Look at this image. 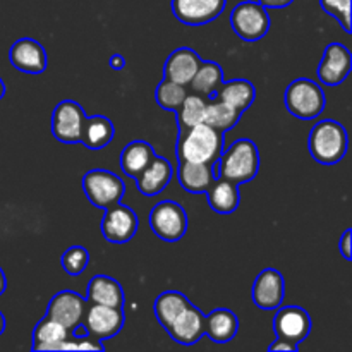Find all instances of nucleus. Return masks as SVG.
<instances>
[{
	"mask_svg": "<svg viewBox=\"0 0 352 352\" xmlns=\"http://www.w3.org/2000/svg\"><path fill=\"white\" fill-rule=\"evenodd\" d=\"M85 120V109L78 102H74V100H62L54 109V113H52V134L60 143H79Z\"/></svg>",
	"mask_w": 352,
	"mask_h": 352,
	"instance_id": "8",
	"label": "nucleus"
},
{
	"mask_svg": "<svg viewBox=\"0 0 352 352\" xmlns=\"http://www.w3.org/2000/svg\"><path fill=\"white\" fill-rule=\"evenodd\" d=\"M325 105V93L311 79H296L285 89V107L289 113L301 120L316 119Z\"/></svg>",
	"mask_w": 352,
	"mask_h": 352,
	"instance_id": "4",
	"label": "nucleus"
},
{
	"mask_svg": "<svg viewBox=\"0 0 352 352\" xmlns=\"http://www.w3.org/2000/svg\"><path fill=\"white\" fill-rule=\"evenodd\" d=\"M256 2H260L265 9H284L291 6L294 0H256Z\"/></svg>",
	"mask_w": 352,
	"mask_h": 352,
	"instance_id": "36",
	"label": "nucleus"
},
{
	"mask_svg": "<svg viewBox=\"0 0 352 352\" xmlns=\"http://www.w3.org/2000/svg\"><path fill=\"white\" fill-rule=\"evenodd\" d=\"M351 241H352V230L351 229H346V232L342 234V237H340V253H342V256L346 258L347 261L351 260Z\"/></svg>",
	"mask_w": 352,
	"mask_h": 352,
	"instance_id": "35",
	"label": "nucleus"
},
{
	"mask_svg": "<svg viewBox=\"0 0 352 352\" xmlns=\"http://www.w3.org/2000/svg\"><path fill=\"white\" fill-rule=\"evenodd\" d=\"M189 220L186 210L172 199L157 203L150 212V227L165 243H177L184 237Z\"/></svg>",
	"mask_w": 352,
	"mask_h": 352,
	"instance_id": "7",
	"label": "nucleus"
},
{
	"mask_svg": "<svg viewBox=\"0 0 352 352\" xmlns=\"http://www.w3.org/2000/svg\"><path fill=\"white\" fill-rule=\"evenodd\" d=\"M10 64L26 74H41L47 69L48 57L43 45L33 38H21L10 47Z\"/></svg>",
	"mask_w": 352,
	"mask_h": 352,
	"instance_id": "16",
	"label": "nucleus"
},
{
	"mask_svg": "<svg viewBox=\"0 0 352 352\" xmlns=\"http://www.w3.org/2000/svg\"><path fill=\"white\" fill-rule=\"evenodd\" d=\"M89 263V253L82 246H71L64 251L60 256V265L65 270V274L71 277H78L86 270Z\"/></svg>",
	"mask_w": 352,
	"mask_h": 352,
	"instance_id": "33",
	"label": "nucleus"
},
{
	"mask_svg": "<svg viewBox=\"0 0 352 352\" xmlns=\"http://www.w3.org/2000/svg\"><path fill=\"white\" fill-rule=\"evenodd\" d=\"M260 170V151L254 141L243 138L223 148L219 158V177L236 182L237 186L253 181Z\"/></svg>",
	"mask_w": 352,
	"mask_h": 352,
	"instance_id": "2",
	"label": "nucleus"
},
{
	"mask_svg": "<svg viewBox=\"0 0 352 352\" xmlns=\"http://www.w3.org/2000/svg\"><path fill=\"white\" fill-rule=\"evenodd\" d=\"M347 131L337 120H320L308 138L311 157L322 165H336L347 153Z\"/></svg>",
	"mask_w": 352,
	"mask_h": 352,
	"instance_id": "3",
	"label": "nucleus"
},
{
	"mask_svg": "<svg viewBox=\"0 0 352 352\" xmlns=\"http://www.w3.org/2000/svg\"><path fill=\"white\" fill-rule=\"evenodd\" d=\"M285 298V280L284 275L275 268H265L254 278L251 289V299L254 305L265 311H272L282 306Z\"/></svg>",
	"mask_w": 352,
	"mask_h": 352,
	"instance_id": "12",
	"label": "nucleus"
},
{
	"mask_svg": "<svg viewBox=\"0 0 352 352\" xmlns=\"http://www.w3.org/2000/svg\"><path fill=\"white\" fill-rule=\"evenodd\" d=\"M177 179L184 191L191 192V195H201V192L208 191L217 177L213 174V164H196V162L181 160Z\"/></svg>",
	"mask_w": 352,
	"mask_h": 352,
	"instance_id": "21",
	"label": "nucleus"
},
{
	"mask_svg": "<svg viewBox=\"0 0 352 352\" xmlns=\"http://www.w3.org/2000/svg\"><path fill=\"white\" fill-rule=\"evenodd\" d=\"M213 98L226 102L227 105L234 107L237 112L243 113L253 105L254 98H256V89H254L253 82H250L248 79H230V81H223L217 88Z\"/></svg>",
	"mask_w": 352,
	"mask_h": 352,
	"instance_id": "22",
	"label": "nucleus"
},
{
	"mask_svg": "<svg viewBox=\"0 0 352 352\" xmlns=\"http://www.w3.org/2000/svg\"><path fill=\"white\" fill-rule=\"evenodd\" d=\"M320 6L327 14L339 21L347 34H351V0H320Z\"/></svg>",
	"mask_w": 352,
	"mask_h": 352,
	"instance_id": "34",
	"label": "nucleus"
},
{
	"mask_svg": "<svg viewBox=\"0 0 352 352\" xmlns=\"http://www.w3.org/2000/svg\"><path fill=\"white\" fill-rule=\"evenodd\" d=\"M138 227H140V222H138L136 212L120 201L105 208V215L100 223L102 236L112 244L129 243L136 236Z\"/></svg>",
	"mask_w": 352,
	"mask_h": 352,
	"instance_id": "9",
	"label": "nucleus"
},
{
	"mask_svg": "<svg viewBox=\"0 0 352 352\" xmlns=\"http://www.w3.org/2000/svg\"><path fill=\"white\" fill-rule=\"evenodd\" d=\"M88 306L86 299L82 296H79L74 291H60L50 299L47 308L48 318H52L54 322L60 323L62 327L72 332L74 327H78L82 322V315H85V309Z\"/></svg>",
	"mask_w": 352,
	"mask_h": 352,
	"instance_id": "13",
	"label": "nucleus"
},
{
	"mask_svg": "<svg viewBox=\"0 0 352 352\" xmlns=\"http://www.w3.org/2000/svg\"><path fill=\"white\" fill-rule=\"evenodd\" d=\"M124 322H126V316H124L122 309L102 305H89L86 306L81 323L86 327L89 336L95 337L100 342H105L122 330Z\"/></svg>",
	"mask_w": 352,
	"mask_h": 352,
	"instance_id": "10",
	"label": "nucleus"
},
{
	"mask_svg": "<svg viewBox=\"0 0 352 352\" xmlns=\"http://www.w3.org/2000/svg\"><path fill=\"white\" fill-rule=\"evenodd\" d=\"M199 64H201V58H199V55L192 48H177L165 60L164 76L165 79H170V81L179 82V85L188 86L195 72L198 71Z\"/></svg>",
	"mask_w": 352,
	"mask_h": 352,
	"instance_id": "18",
	"label": "nucleus"
},
{
	"mask_svg": "<svg viewBox=\"0 0 352 352\" xmlns=\"http://www.w3.org/2000/svg\"><path fill=\"white\" fill-rule=\"evenodd\" d=\"M6 289H7V278H6V274H3V270L0 268V296L6 292Z\"/></svg>",
	"mask_w": 352,
	"mask_h": 352,
	"instance_id": "39",
	"label": "nucleus"
},
{
	"mask_svg": "<svg viewBox=\"0 0 352 352\" xmlns=\"http://www.w3.org/2000/svg\"><path fill=\"white\" fill-rule=\"evenodd\" d=\"M155 157V150L146 141H131L120 153V168L131 179H136Z\"/></svg>",
	"mask_w": 352,
	"mask_h": 352,
	"instance_id": "26",
	"label": "nucleus"
},
{
	"mask_svg": "<svg viewBox=\"0 0 352 352\" xmlns=\"http://www.w3.org/2000/svg\"><path fill=\"white\" fill-rule=\"evenodd\" d=\"M186 95H188L186 86L170 81V79H164L157 86V89H155V100H157V103L164 110H168V112H175L181 107V103L184 102Z\"/></svg>",
	"mask_w": 352,
	"mask_h": 352,
	"instance_id": "32",
	"label": "nucleus"
},
{
	"mask_svg": "<svg viewBox=\"0 0 352 352\" xmlns=\"http://www.w3.org/2000/svg\"><path fill=\"white\" fill-rule=\"evenodd\" d=\"M172 181V165L167 158L157 157L148 164V167L136 177L138 191L144 196H157Z\"/></svg>",
	"mask_w": 352,
	"mask_h": 352,
	"instance_id": "20",
	"label": "nucleus"
},
{
	"mask_svg": "<svg viewBox=\"0 0 352 352\" xmlns=\"http://www.w3.org/2000/svg\"><path fill=\"white\" fill-rule=\"evenodd\" d=\"M239 330V320L230 309L219 308L205 316V336L215 344H226L236 337Z\"/></svg>",
	"mask_w": 352,
	"mask_h": 352,
	"instance_id": "24",
	"label": "nucleus"
},
{
	"mask_svg": "<svg viewBox=\"0 0 352 352\" xmlns=\"http://www.w3.org/2000/svg\"><path fill=\"white\" fill-rule=\"evenodd\" d=\"M82 191L93 206L105 210L122 201L126 195V184L113 172L95 168V170L86 172L82 177Z\"/></svg>",
	"mask_w": 352,
	"mask_h": 352,
	"instance_id": "5",
	"label": "nucleus"
},
{
	"mask_svg": "<svg viewBox=\"0 0 352 352\" xmlns=\"http://www.w3.org/2000/svg\"><path fill=\"white\" fill-rule=\"evenodd\" d=\"M191 305L188 298H186L182 292L179 291H165L155 299L153 311L157 320L160 322V325L164 329H167L172 322H174L175 316L182 311L184 308Z\"/></svg>",
	"mask_w": 352,
	"mask_h": 352,
	"instance_id": "29",
	"label": "nucleus"
},
{
	"mask_svg": "<svg viewBox=\"0 0 352 352\" xmlns=\"http://www.w3.org/2000/svg\"><path fill=\"white\" fill-rule=\"evenodd\" d=\"M352 69V55L342 43H330L323 52L318 65V79L327 86H339L349 76Z\"/></svg>",
	"mask_w": 352,
	"mask_h": 352,
	"instance_id": "14",
	"label": "nucleus"
},
{
	"mask_svg": "<svg viewBox=\"0 0 352 352\" xmlns=\"http://www.w3.org/2000/svg\"><path fill=\"white\" fill-rule=\"evenodd\" d=\"M208 196V205L213 212L220 215H230L237 210L241 201V192L236 182H230L227 179L217 177L205 192Z\"/></svg>",
	"mask_w": 352,
	"mask_h": 352,
	"instance_id": "23",
	"label": "nucleus"
},
{
	"mask_svg": "<svg viewBox=\"0 0 352 352\" xmlns=\"http://www.w3.org/2000/svg\"><path fill=\"white\" fill-rule=\"evenodd\" d=\"M109 64L113 71H122V69L126 67V58H124L120 54H113L112 57H110Z\"/></svg>",
	"mask_w": 352,
	"mask_h": 352,
	"instance_id": "38",
	"label": "nucleus"
},
{
	"mask_svg": "<svg viewBox=\"0 0 352 352\" xmlns=\"http://www.w3.org/2000/svg\"><path fill=\"white\" fill-rule=\"evenodd\" d=\"M223 82V71L220 64L212 60H201L198 71L192 76L191 82V91L196 95H201L203 98H213L217 88Z\"/></svg>",
	"mask_w": 352,
	"mask_h": 352,
	"instance_id": "28",
	"label": "nucleus"
},
{
	"mask_svg": "<svg viewBox=\"0 0 352 352\" xmlns=\"http://www.w3.org/2000/svg\"><path fill=\"white\" fill-rule=\"evenodd\" d=\"M270 16L260 2L246 0L237 3L230 14V26L234 33L244 41H258L267 36L270 30Z\"/></svg>",
	"mask_w": 352,
	"mask_h": 352,
	"instance_id": "6",
	"label": "nucleus"
},
{
	"mask_svg": "<svg viewBox=\"0 0 352 352\" xmlns=\"http://www.w3.org/2000/svg\"><path fill=\"white\" fill-rule=\"evenodd\" d=\"M223 148V133L203 122L184 133H179L177 160L215 164L219 162Z\"/></svg>",
	"mask_w": 352,
	"mask_h": 352,
	"instance_id": "1",
	"label": "nucleus"
},
{
	"mask_svg": "<svg viewBox=\"0 0 352 352\" xmlns=\"http://www.w3.org/2000/svg\"><path fill=\"white\" fill-rule=\"evenodd\" d=\"M278 311L274 318V330L277 339L285 340L299 346L308 339L311 333V316L308 315L305 308L299 306H278Z\"/></svg>",
	"mask_w": 352,
	"mask_h": 352,
	"instance_id": "11",
	"label": "nucleus"
},
{
	"mask_svg": "<svg viewBox=\"0 0 352 352\" xmlns=\"http://www.w3.org/2000/svg\"><path fill=\"white\" fill-rule=\"evenodd\" d=\"M3 95H6V85H3L2 78H0V100L3 98Z\"/></svg>",
	"mask_w": 352,
	"mask_h": 352,
	"instance_id": "41",
	"label": "nucleus"
},
{
	"mask_svg": "<svg viewBox=\"0 0 352 352\" xmlns=\"http://www.w3.org/2000/svg\"><path fill=\"white\" fill-rule=\"evenodd\" d=\"M205 109L206 98H203L201 95H196V93H188L184 102L181 103V107L175 110V113H177L179 133H184V131L205 122Z\"/></svg>",
	"mask_w": 352,
	"mask_h": 352,
	"instance_id": "30",
	"label": "nucleus"
},
{
	"mask_svg": "<svg viewBox=\"0 0 352 352\" xmlns=\"http://www.w3.org/2000/svg\"><path fill=\"white\" fill-rule=\"evenodd\" d=\"M113 133H116V129H113V124L109 117H86L79 143L85 144L88 150H102L113 140Z\"/></svg>",
	"mask_w": 352,
	"mask_h": 352,
	"instance_id": "27",
	"label": "nucleus"
},
{
	"mask_svg": "<svg viewBox=\"0 0 352 352\" xmlns=\"http://www.w3.org/2000/svg\"><path fill=\"white\" fill-rule=\"evenodd\" d=\"M71 332L60 323L54 322L52 318L45 316L38 322V325L33 330V344H31V351L41 352V351H60V346L64 340L69 339Z\"/></svg>",
	"mask_w": 352,
	"mask_h": 352,
	"instance_id": "25",
	"label": "nucleus"
},
{
	"mask_svg": "<svg viewBox=\"0 0 352 352\" xmlns=\"http://www.w3.org/2000/svg\"><path fill=\"white\" fill-rule=\"evenodd\" d=\"M165 330L174 342L192 346L205 336V315L196 306L189 305Z\"/></svg>",
	"mask_w": 352,
	"mask_h": 352,
	"instance_id": "17",
	"label": "nucleus"
},
{
	"mask_svg": "<svg viewBox=\"0 0 352 352\" xmlns=\"http://www.w3.org/2000/svg\"><path fill=\"white\" fill-rule=\"evenodd\" d=\"M298 349L299 346H296V344H291V342H285V340H280V339H277L274 344H270V347H268V351H284V352H292Z\"/></svg>",
	"mask_w": 352,
	"mask_h": 352,
	"instance_id": "37",
	"label": "nucleus"
},
{
	"mask_svg": "<svg viewBox=\"0 0 352 352\" xmlns=\"http://www.w3.org/2000/svg\"><path fill=\"white\" fill-rule=\"evenodd\" d=\"M86 302L124 309L126 296H124L122 285L116 278L107 277V275H95L86 289Z\"/></svg>",
	"mask_w": 352,
	"mask_h": 352,
	"instance_id": "19",
	"label": "nucleus"
},
{
	"mask_svg": "<svg viewBox=\"0 0 352 352\" xmlns=\"http://www.w3.org/2000/svg\"><path fill=\"white\" fill-rule=\"evenodd\" d=\"M241 112H237L234 107L227 105L226 102L213 98L212 102L206 103L205 109V124H208L213 129L220 133H227L239 122Z\"/></svg>",
	"mask_w": 352,
	"mask_h": 352,
	"instance_id": "31",
	"label": "nucleus"
},
{
	"mask_svg": "<svg viewBox=\"0 0 352 352\" xmlns=\"http://www.w3.org/2000/svg\"><path fill=\"white\" fill-rule=\"evenodd\" d=\"M3 330H6V316H3L2 311H0V336L3 333Z\"/></svg>",
	"mask_w": 352,
	"mask_h": 352,
	"instance_id": "40",
	"label": "nucleus"
},
{
	"mask_svg": "<svg viewBox=\"0 0 352 352\" xmlns=\"http://www.w3.org/2000/svg\"><path fill=\"white\" fill-rule=\"evenodd\" d=\"M227 0H172V12L186 26H203L215 21Z\"/></svg>",
	"mask_w": 352,
	"mask_h": 352,
	"instance_id": "15",
	"label": "nucleus"
}]
</instances>
